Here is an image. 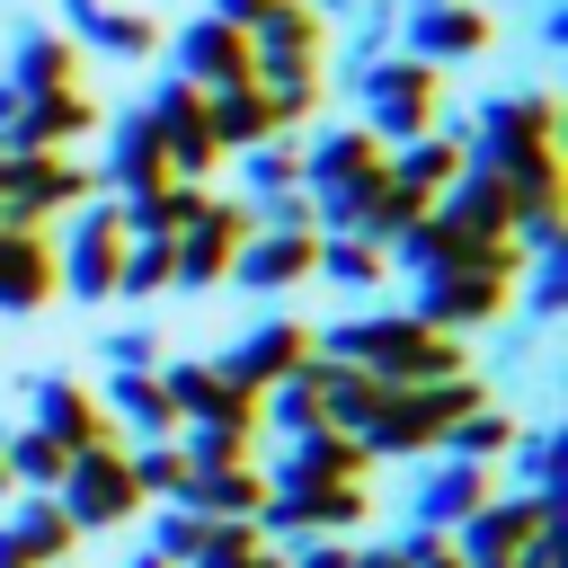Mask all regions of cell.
Returning a JSON list of instances; mask_svg holds the SVG:
<instances>
[{
    "instance_id": "cell-1",
    "label": "cell",
    "mask_w": 568,
    "mask_h": 568,
    "mask_svg": "<svg viewBox=\"0 0 568 568\" xmlns=\"http://www.w3.org/2000/svg\"><path fill=\"white\" fill-rule=\"evenodd\" d=\"M320 355L328 364H355L373 382H444V373H470V346L417 311H355L337 328H320Z\"/></svg>"
},
{
    "instance_id": "cell-48",
    "label": "cell",
    "mask_w": 568,
    "mask_h": 568,
    "mask_svg": "<svg viewBox=\"0 0 568 568\" xmlns=\"http://www.w3.org/2000/svg\"><path fill=\"white\" fill-rule=\"evenodd\" d=\"M62 568H71V559H62Z\"/></svg>"
},
{
    "instance_id": "cell-38",
    "label": "cell",
    "mask_w": 568,
    "mask_h": 568,
    "mask_svg": "<svg viewBox=\"0 0 568 568\" xmlns=\"http://www.w3.org/2000/svg\"><path fill=\"white\" fill-rule=\"evenodd\" d=\"M142 515H151V541H142V550H160V559L186 568L195 541H204V515H186V506H142Z\"/></svg>"
},
{
    "instance_id": "cell-43",
    "label": "cell",
    "mask_w": 568,
    "mask_h": 568,
    "mask_svg": "<svg viewBox=\"0 0 568 568\" xmlns=\"http://www.w3.org/2000/svg\"><path fill=\"white\" fill-rule=\"evenodd\" d=\"M515 568H568V559H559V532H541V541H532V550H524Z\"/></svg>"
},
{
    "instance_id": "cell-18",
    "label": "cell",
    "mask_w": 568,
    "mask_h": 568,
    "mask_svg": "<svg viewBox=\"0 0 568 568\" xmlns=\"http://www.w3.org/2000/svg\"><path fill=\"white\" fill-rule=\"evenodd\" d=\"M160 186H169V151H160V133H151V115H142V106L106 115L98 195H115V204H142V195H160Z\"/></svg>"
},
{
    "instance_id": "cell-10",
    "label": "cell",
    "mask_w": 568,
    "mask_h": 568,
    "mask_svg": "<svg viewBox=\"0 0 568 568\" xmlns=\"http://www.w3.org/2000/svg\"><path fill=\"white\" fill-rule=\"evenodd\" d=\"M541 532H559V497H541V488H497L488 506H470V515L453 524V550H462L470 568H515Z\"/></svg>"
},
{
    "instance_id": "cell-17",
    "label": "cell",
    "mask_w": 568,
    "mask_h": 568,
    "mask_svg": "<svg viewBox=\"0 0 568 568\" xmlns=\"http://www.w3.org/2000/svg\"><path fill=\"white\" fill-rule=\"evenodd\" d=\"M27 426H36V435H53L62 453L124 444V435H115V417H106V399H98L89 382H71V373H36V382H27Z\"/></svg>"
},
{
    "instance_id": "cell-37",
    "label": "cell",
    "mask_w": 568,
    "mask_h": 568,
    "mask_svg": "<svg viewBox=\"0 0 568 568\" xmlns=\"http://www.w3.org/2000/svg\"><path fill=\"white\" fill-rule=\"evenodd\" d=\"M515 302H524V320H559V311H568V248H541V257H532V284H524Z\"/></svg>"
},
{
    "instance_id": "cell-24",
    "label": "cell",
    "mask_w": 568,
    "mask_h": 568,
    "mask_svg": "<svg viewBox=\"0 0 568 568\" xmlns=\"http://www.w3.org/2000/svg\"><path fill=\"white\" fill-rule=\"evenodd\" d=\"M71 550H80V532L53 497H18L0 515V568H62Z\"/></svg>"
},
{
    "instance_id": "cell-34",
    "label": "cell",
    "mask_w": 568,
    "mask_h": 568,
    "mask_svg": "<svg viewBox=\"0 0 568 568\" xmlns=\"http://www.w3.org/2000/svg\"><path fill=\"white\" fill-rule=\"evenodd\" d=\"M160 293H169V240H160V231H124L115 302H160Z\"/></svg>"
},
{
    "instance_id": "cell-22",
    "label": "cell",
    "mask_w": 568,
    "mask_h": 568,
    "mask_svg": "<svg viewBox=\"0 0 568 568\" xmlns=\"http://www.w3.org/2000/svg\"><path fill=\"white\" fill-rule=\"evenodd\" d=\"M106 124V106L89 89H62V98H18L9 124H0V151H71Z\"/></svg>"
},
{
    "instance_id": "cell-21",
    "label": "cell",
    "mask_w": 568,
    "mask_h": 568,
    "mask_svg": "<svg viewBox=\"0 0 568 568\" xmlns=\"http://www.w3.org/2000/svg\"><path fill=\"white\" fill-rule=\"evenodd\" d=\"M311 266H320V231H248L231 257V284L257 302H284L293 284H311Z\"/></svg>"
},
{
    "instance_id": "cell-33",
    "label": "cell",
    "mask_w": 568,
    "mask_h": 568,
    "mask_svg": "<svg viewBox=\"0 0 568 568\" xmlns=\"http://www.w3.org/2000/svg\"><path fill=\"white\" fill-rule=\"evenodd\" d=\"M62 444L53 435H36V426H18V435H0V470H9V488H27V497H53V479H62Z\"/></svg>"
},
{
    "instance_id": "cell-35",
    "label": "cell",
    "mask_w": 568,
    "mask_h": 568,
    "mask_svg": "<svg viewBox=\"0 0 568 568\" xmlns=\"http://www.w3.org/2000/svg\"><path fill=\"white\" fill-rule=\"evenodd\" d=\"M559 453H568V435H559V426H515V444H506V462H497V470H515V488L559 497Z\"/></svg>"
},
{
    "instance_id": "cell-41",
    "label": "cell",
    "mask_w": 568,
    "mask_h": 568,
    "mask_svg": "<svg viewBox=\"0 0 568 568\" xmlns=\"http://www.w3.org/2000/svg\"><path fill=\"white\" fill-rule=\"evenodd\" d=\"M284 568H346V541H284Z\"/></svg>"
},
{
    "instance_id": "cell-16",
    "label": "cell",
    "mask_w": 568,
    "mask_h": 568,
    "mask_svg": "<svg viewBox=\"0 0 568 568\" xmlns=\"http://www.w3.org/2000/svg\"><path fill=\"white\" fill-rule=\"evenodd\" d=\"M0 80H9L18 98H62V89H89V62H80V44H71L62 27L18 18V27H9V53H0Z\"/></svg>"
},
{
    "instance_id": "cell-2",
    "label": "cell",
    "mask_w": 568,
    "mask_h": 568,
    "mask_svg": "<svg viewBox=\"0 0 568 568\" xmlns=\"http://www.w3.org/2000/svg\"><path fill=\"white\" fill-rule=\"evenodd\" d=\"M479 399H497L479 373H444V382H382V399H373V417L355 426V444H364L373 462H426V453H444V435H453Z\"/></svg>"
},
{
    "instance_id": "cell-31",
    "label": "cell",
    "mask_w": 568,
    "mask_h": 568,
    "mask_svg": "<svg viewBox=\"0 0 568 568\" xmlns=\"http://www.w3.org/2000/svg\"><path fill=\"white\" fill-rule=\"evenodd\" d=\"M311 275H328L337 293H382L390 284V248H373L355 231H320V266Z\"/></svg>"
},
{
    "instance_id": "cell-26",
    "label": "cell",
    "mask_w": 568,
    "mask_h": 568,
    "mask_svg": "<svg viewBox=\"0 0 568 568\" xmlns=\"http://www.w3.org/2000/svg\"><path fill=\"white\" fill-rule=\"evenodd\" d=\"M257 470H266V479H364L373 453H364L355 435H337V426H311V435H284L275 462H257Z\"/></svg>"
},
{
    "instance_id": "cell-44",
    "label": "cell",
    "mask_w": 568,
    "mask_h": 568,
    "mask_svg": "<svg viewBox=\"0 0 568 568\" xmlns=\"http://www.w3.org/2000/svg\"><path fill=\"white\" fill-rule=\"evenodd\" d=\"M240 568H284V541H257V550H248Z\"/></svg>"
},
{
    "instance_id": "cell-6",
    "label": "cell",
    "mask_w": 568,
    "mask_h": 568,
    "mask_svg": "<svg viewBox=\"0 0 568 568\" xmlns=\"http://www.w3.org/2000/svg\"><path fill=\"white\" fill-rule=\"evenodd\" d=\"M364 515H373L364 479H266L257 532L266 541H355Z\"/></svg>"
},
{
    "instance_id": "cell-40",
    "label": "cell",
    "mask_w": 568,
    "mask_h": 568,
    "mask_svg": "<svg viewBox=\"0 0 568 568\" xmlns=\"http://www.w3.org/2000/svg\"><path fill=\"white\" fill-rule=\"evenodd\" d=\"M275 9H284V0H204V18H231V27H248V36H257Z\"/></svg>"
},
{
    "instance_id": "cell-13",
    "label": "cell",
    "mask_w": 568,
    "mask_h": 568,
    "mask_svg": "<svg viewBox=\"0 0 568 568\" xmlns=\"http://www.w3.org/2000/svg\"><path fill=\"white\" fill-rule=\"evenodd\" d=\"M311 355H320V328H311V320H293V311H266V320H248L213 364H222L231 382H248V390H275V382H293Z\"/></svg>"
},
{
    "instance_id": "cell-46",
    "label": "cell",
    "mask_w": 568,
    "mask_h": 568,
    "mask_svg": "<svg viewBox=\"0 0 568 568\" xmlns=\"http://www.w3.org/2000/svg\"><path fill=\"white\" fill-rule=\"evenodd\" d=\"M399 9H444V0H399Z\"/></svg>"
},
{
    "instance_id": "cell-23",
    "label": "cell",
    "mask_w": 568,
    "mask_h": 568,
    "mask_svg": "<svg viewBox=\"0 0 568 568\" xmlns=\"http://www.w3.org/2000/svg\"><path fill=\"white\" fill-rule=\"evenodd\" d=\"M435 213H444L470 248H506V240H515V186H506L497 169H462V178L435 195Z\"/></svg>"
},
{
    "instance_id": "cell-27",
    "label": "cell",
    "mask_w": 568,
    "mask_h": 568,
    "mask_svg": "<svg viewBox=\"0 0 568 568\" xmlns=\"http://www.w3.org/2000/svg\"><path fill=\"white\" fill-rule=\"evenodd\" d=\"M470 169V142H462V124H435V133H417V142H390V178L399 186H417L426 204L453 186Z\"/></svg>"
},
{
    "instance_id": "cell-8",
    "label": "cell",
    "mask_w": 568,
    "mask_h": 568,
    "mask_svg": "<svg viewBox=\"0 0 568 568\" xmlns=\"http://www.w3.org/2000/svg\"><path fill=\"white\" fill-rule=\"evenodd\" d=\"M89 195H98V160H71V151H9L0 169V222H27V231H53Z\"/></svg>"
},
{
    "instance_id": "cell-30",
    "label": "cell",
    "mask_w": 568,
    "mask_h": 568,
    "mask_svg": "<svg viewBox=\"0 0 568 568\" xmlns=\"http://www.w3.org/2000/svg\"><path fill=\"white\" fill-rule=\"evenodd\" d=\"M204 106H213V142H222V151H231V160H240V151H257V142H275V133H284V124H275V106H266V89H257V80H248V89H213V98H204Z\"/></svg>"
},
{
    "instance_id": "cell-9",
    "label": "cell",
    "mask_w": 568,
    "mask_h": 568,
    "mask_svg": "<svg viewBox=\"0 0 568 568\" xmlns=\"http://www.w3.org/2000/svg\"><path fill=\"white\" fill-rule=\"evenodd\" d=\"M53 506L71 515V532H124V524L142 515V488H133L124 444H89V453H71L62 479H53Z\"/></svg>"
},
{
    "instance_id": "cell-28",
    "label": "cell",
    "mask_w": 568,
    "mask_h": 568,
    "mask_svg": "<svg viewBox=\"0 0 568 568\" xmlns=\"http://www.w3.org/2000/svg\"><path fill=\"white\" fill-rule=\"evenodd\" d=\"M106 417H115V435H133V444H169L178 435V408H169V390H160V373H106Z\"/></svg>"
},
{
    "instance_id": "cell-12",
    "label": "cell",
    "mask_w": 568,
    "mask_h": 568,
    "mask_svg": "<svg viewBox=\"0 0 568 568\" xmlns=\"http://www.w3.org/2000/svg\"><path fill=\"white\" fill-rule=\"evenodd\" d=\"M71 231L53 240V284L71 302H115V257H124V204L89 195L80 213H62Z\"/></svg>"
},
{
    "instance_id": "cell-11",
    "label": "cell",
    "mask_w": 568,
    "mask_h": 568,
    "mask_svg": "<svg viewBox=\"0 0 568 568\" xmlns=\"http://www.w3.org/2000/svg\"><path fill=\"white\" fill-rule=\"evenodd\" d=\"M248 231H257L248 195H204L195 222L169 240V293H213V284H231V257H240Z\"/></svg>"
},
{
    "instance_id": "cell-29",
    "label": "cell",
    "mask_w": 568,
    "mask_h": 568,
    "mask_svg": "<svg viewBox=\"0 0 568 568\" xmlns=\"http://www.w3.org/2000/svg\"><path fill=\"white\" fill-rule=\"evenodd\" d=\"M178 506H186V515H248V524H257V506H266V470H257V462H213V470H186Z\"/></svg>"
},
{
    "instance_id": "cell-39",
    "label": "cell",
    "mask_w": 568,
    "mask_h": 568,
    "mask_svg": "<svg viewBox=\"0 0 568 568\" xmlns=\"http://www.w3.org/2000/svg\"><path fill=\"white\" fill-rule=\"evenodd\" d=\"M169 355H160V328L142 320V328H106V373H160Z\"/></svg>"
},
{
    "instance_id": "cell-4",
    "label": "cell",
    "mask_w": 568,
    "mask_h": 568,
    "mask_svg": "<svg viewBox=\"0 0 568 568\" xmlns=\"http://www.w3.org/2000/svg\"><path fill=\"white\" fill-rule=\"evenodd\" d=\"M346 89H355V124L382 142H417L444 124V71L417 53H382V62L346 71Z\"/></svg>"
},
{
    "instance_id": "cell-25",
    "label": "cell",
    "mask_w": 568,
    "mask_h": 568,
    "mask_svg": "<svg viewBox=\"0 0 568 568\" xmlns=\"http://www.w3.org/2000/svg\"><path fill=\"white\" fill-rule=\"evenodd\" d=\"M62 284H53V231H27V222H0V311L27 320L44 311Z\"/></svg>"
},
{
    "instance_id": "cell-7",
    "label": "cell",
    "mask_w": 568,
    "mask_h": 568,
    "mask_svg": "<svg viewBox=\"0 0 568 568\" xmlns=\"http://www.w3.org/2000/svg\"><path fill=\"white\" fill-rule=\"evenodd\" d=\"M133 106L151 115V133H160V151H169V178H186V186H213V169H231V151L213 142V106H204V89H195V80L160 71V80H151Z\"/></svg>"
},
{
    "instance_id": "cell-14",
    "label": "cell",
    "mask_w": 568,
    "mask_h": 568,
    "mask_svg": "<svg viewBox=\"0 0 568 568\" xmlns=\"http://www.w3.org/2000/svg\"><path fill=\"white\" fill-rule=\"evenodd\" d=\"M497 44V9L488 0H444V9H399V53L435 62V71H462Z\"/></svg>"
},
{
    "instance_id": "cell-5",
    "label": "cell",
    "mask_w": 568,
    "mask_h": 568,
    "mask_svg": "<svg viewBox=\"0 0 568 568\" xmlns=\"http://www.w3.org/2000/svg\"><path fill=\"white\" fill-rule=\"evenodd\" d=\"M515 275H524V248H506V257H462V266H426V275H408L417 284V320H435V328H453V337H470V328H497L506 311H515Z\"/></svg>"
},
{
    "instance_id": "cell-47",
    "label": "cell",
    "mask_w": 568,
    "mask_h": 568,
    "mask_svg": "<svg viewBox=\"0 0 568 568\" xmlns=\"http://www.w3.org/2000/svg\"><path fill=\"white\" fill-rule=\"evenodd\" d=\"M0 497H9V470H0Z\"/></svg>"
},
{
    "instance_id": "cell-36",
    "label": "cell",
    "mask_w": 568,
    "mask_h": 568,
    "mask_svg": "<svg viewBox=\"0 0 568 568\" xmlns=\"http://www.w3.org/2000/svg\"><path fill=\"white\" fill-rule=\"evenodd\" d=\"M506 444H515V408H497V399H479V408H470V417L444 435V453H462V462H488V470L506 462Z\"/></svg>"
},
{
    "instance_id": "cell-15",
    "label": "cell",
    "mask_w": 568,
    "mask_h": 568,
    "mask_svg": "<svg viewBox=\"0 0 568 568\" xmlns=\"http://www.w3.org/2000/svg\"><path fill=\"white\" fill-rule=\"evenodd\" d=\"M160 53H169V71H178V80H195L204 98H213V89H248V80H257V44H248V27H231V18H186Z\"/></svg>"
},
{
    "instance_id": "cell-45",
    "label": "cell",
    "mask_w": 568,
    "mask_h": 568,
    "mask_svg": "<svg viewBox=\"0 0 568 568\" xmlns=\"http://www.w3.org/2000/svg\"><path fill=\"white\" fill-rule=\"evenodd\" d=\"M124 568H178V559H160V550H133V559H124Z\"/></svg>"
},
{
    "instance_id": "cell-3",
    "label": "cell",
    "mask_w": 568,
    "mask_h": 568,
    "mask_svg": "<svg viewBox=\"0 0 568 568\" xmlns=\"http://www.w3.org/2000/svg\"><path fill=\"white\" fill-rule=\"evenodd\" d=\"M390 186V142L364 124H328L302 142V195H311V231H355V213Z\"/></svg>"
},
{
    "instance_id": "cell-32",
    "label": "cell",
    "mask_w": 568,
    "mask_h": 568,
    "mask_svg": "<svg viewBox=\"0 0 568 568\" xmlns=\"http://www.w3.org/2000/svg\"><path fill=\"white\" fill-rule=\"evenodd\" d=\"M231 169H240V195H248V204H266V195H293V186H302V133H275V142L240 151Z\"/></svg>"
},
{
    "instance_id": "cell-20",
    "label": "cell",
    "mask_w": 568,
    "mask_h": 568,
    "mask_svg": "<svg viewBox=\"0 0 568 568\" xmlns=\"http://www.w3.org/2000/svg\"><path fill=\"white\" fill-rule=\"evenodd\" d=\"M62 36L80 53H106V62H151L169 44V27L151 9H124V0H62Z\"/></svg>"
},
{
    "instance_id": "cell-19",
    "label": "cell",
    "mask_w": 568,
    "mask_h": 568,
    "mask_svg": "<svg viewBox=\"0 0 568 568\" xmlns=\"http://www.w3.org/2000/svg\"><path fill=\"white\" fill-rule=\"evenodd\" d=\"M497 497V470L488 462H462V453H426V470H417V488H408V524L417 532H453L470 506H488Z\"/></svg>"
},
{
    "instance_id": "cell-42",
    "label": "cell",
    "mask_w": 568,
    "mask_h": 568,
    "mask_svg": "<svg viewBox=\"0 0 568 568\" xmlns=\"http://www.w3.org/2000/svg\"><path fill=\"white\" fill-rule=\"evenodd\" d=\"M346 568H408L399 541H346Z\"/></svg>"
}]
</instances>
